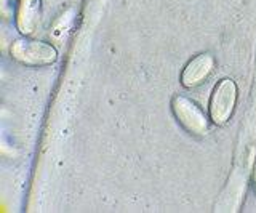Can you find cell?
Masks as SVG:
<instances>
[{
  "instance_id": "obj_1",
  "label": "cell",
  "mask_w": 256,
  "mask_h": 213,
  "mask_svg": "<svg viewBox=\"0 0 256 213\" xmlns=\"http://www.w3.org/2000/svg\"><path fill=\"white\" fill-rule=\"evenodd\" d=\"M10 56L28 68H44L52 66L58 61V50L52 44H46L29 36H22L13 40L10 46Z\"/></svg>"
},
{
  "instance_id": "obj_2",
  "label": "cell",
  "mask_w": 256,
  "mask_h": 213,
  "mask_svg": "<svg viewBox=\"0 0 256 213\" xmlns=\"http://www.w3.org/2000/svg\"><path fill=\"white\" fill-rule=\"evenodd\" d=\"M172 111L178 124L192 136H205L210 133V116L190 98L176 94L172 100Z\"/></svg>"
},
{
  "instance_id": "obj_3",
  "label": "cell",
  "mask_w": 256,
  "mask_h": 213,
  "mask_svg": "<svg viewBox=\"0 0 256 213\" xmlns=\"http://www.w3.org/2000/svg\"><path fill=\"white\" fill-rule=\"evenodd\" d=\"M238 98L237 84L232 78H222L213 88V93L208 102V116L214 125L224 127L234 116Z\"/></svg>"
},
{
  "instance_id": "obj_4",
  "label": "cell",
  "mask_w": 256,
  "mask_h": 213,
  "mask_svg": "<svg viewBox=\"0 0 256 213\" xmlns=\"http://www.w3.org/2000/svg\"><path fill=\"white\" fill-rule=\"evenodd\" d=\"M216 66L214 56L212 53H200L192 58L181 72V85L184 88L192 90L204 85L213 74Z\"/></svg>"
},
{
  "instance_id": "obj_5",
  "label": "cell",
  "mask_w": 256,
  "mask_h": 213,
  "mask_svg": "<svg viewBox=\"0 0 256 213\" xmlns=\"http://www.w3.org/2000/svg\"><path fill=\"white\" fill-rule=\"evenodd\" d=\"M42 18V0H20L16 8V28L22 36L37 32Z\"/></svg>"
}]
</instances>
